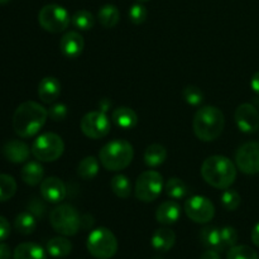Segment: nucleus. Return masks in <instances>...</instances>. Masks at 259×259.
Here are the masks:
<instances>
[{
	"mask_svg": "<svg viewBox=\"0 0 259 259\" xmlns=\"http://www.w3.org/2000/svg\"><path fill=\"white\" fill-rule=\"evenodd\" d=\"M48 118V110L35 101H24L20 104L13 115V129L20 138L35 136Z\"/></svg>",
	"mask_w": 259,
	"mask_h": 259,
	"instance_id": "obj_1",
	"label": "nucleus"
},
{
	"mask_svg": "<svg viewBox=\"0 0 259 259\" xmlns=\"http://www.w3.org/2000/svg\"><path fill=\"white\" fill-rule=\"evenodd\" d=\"M201 176L215 189H229L237 179V167L225 156H211L201 166Z\"/></svg>",
	"mask_w": 259,
	"mask_h": 259,
	"instance_id": "obj_2",
	"label": "nucleus"
},
{
	"mask_svg": "<svg viewBox=\"0 0 259 259\" xmlns=\"http://www.w3.org/2000/svg\"><path fill=\"white\" fill-rule=\"evenodd\" d=\"M224 114L217 106H204L199 109L192 121L195 134L204 142H212L219 138L224 131Z\"/></svg>",
	"mask_w": 259,
	"mask_h": 259,
	"instance_id": "obj_3",
	"label": "nucleus"
},
{
	"mask_svg": "<svg viewBox=\"0 0 259 259\" xmlns=\"http://www.w3.org/2000/svg\"><path fill=\"white\" fill-rule=\"evenodd\" d=\"M134 157L133 146L124 139H114L99 152V159L108 171H120L132 163Z\"/></svg>",
	"mask_w": 259,
	"mask_h": 259,
	"instance_id": "obj_4",
	"label": "nucleus"
},
{
	"mask_svg": "<svg viewBox=\"0 0 259 259\" xmlns=\"http://www.w3.org/2000/svg\"><path fill=\"white\" fill-rule=\"evenodd\" d=\"M50 222L53 229L61 235H75L82 227V218L72 205H58L51 211Z\"/></svg>",
	"mask_w": 259,
	"mask_h": 259,
	"instance_id": "obj_5",
	"label": "nucleus"
},
{
	"mask_svg": "<svg viewBox=\"0 0 259 259\" xmlns=\"http://www.w3.org/2000/svg\"><path fill=\"white\" fill-rule=\"evenodd\" d=\"M89 253L96 259H110L116 254L118 240L106 228H96L89 234L86 242Z\"/></svg>",
	"mask_w": 259,
	"mask_h": 259,
	"instance_id": "obj_6",
	"label": "nucleus"
},
{
	"mask_svg": "<svg viewBox=\"0 0 259 259\" xmlns=\"http://www.w3.org/2000/svg\"><path fill=\"white\" fill-rule=\"evenodd\" d=\"M65 151L62 138L55 133H45L34 139L32 144V154L39 162H55Z\"/></svg>",
	"mask_w": 259,
	"mask_h": 259,
	"instance_id": "obj_7",
	"label": "nucleus"
},
{
	"mask_svg": "<svg viewBox=\"0 0 259 259\" xmlns=\"http://www.w3.org/2000/svg\"><path fill=\"white\" fill-rule=\"evenodd\" d=\"M38 22L50 33H61L67 29L71 22L70 14L63 7L57 4L45 5L38 13Z\"/></svg>",
	"mask_w": 259,
	"mask_h": 259,
	"instance_id": "obj_8",
	"label": "nucleus"
},
{
	"mask_svg": "<svg viewBox=\"0 0 259 259\" xmlns=\"http://www.w3.org/2000/svg\"><path fill=\"white\" fill-rule=\"evenodd\" d=\"M163 190V177L159 172L149 169L139 175L136 182V196L143 202H152L158 199Z\"/></svg>",
	"mask_w": 259,
	"mask_h": 259,
	"instance_id": "obj_9",
	"label": "nucleus"
},
{
	"mask_svg": "<svg viewBox=\"0 0 259 259\" xmlns=\"http://www.w3.org/2000/svg\"><path fill=\"white\" fill-rule=\"evenodd\" d=\"M110 120L104 111H90L81 119L80 128L88 138L100 139L104 138L110 132Z\"/></svg>",
	"mask_w": 259,
	"mask_h": 259,
	"instance_id": "obj_10",
	"label": "nucleus"
},
{
	"mask_svg": "<svg viewBox=\"0 0 259 259\" xmlns=\"http://www.w3.org/2000/svg\"><path fill=\"white\" fill-rule=\"evenodd\" d=\"M185 212L192 222L206 224L211 222L215 215V206L207 197L195 195L185 202Z\"/></svg>",
	"mask_w": 259,
	"mask_h": 259,
	"instance_id": "obj_11",
	"label": "nucleus"
},
{
	"mask_svg": "<svg viewBox=\"0 0 259 259\" xmlns=\"http://www.w3.org/2000/svg\"><path fill=\"white\" fill-rule=\"evenodd\" d=\"M235 163L238 169L247 175L259 172V143L248 142L240 146L235 153Z\"/></svg>",
	"mask_w": 259,
	"mask_h": 259,
	"instance_id": "obj_12",
	"label": "nucleus"
},
{
	"mask_svg": "<svg viewBox=\"0 0 259 259\" xmlns=\"http://www.w3.org/2000/svg\"><path fill=\"white\" fill-rule=\"evenodd\" d=\"M235 123L243 133L252 134L259 129V111L252 104H242L234 114Z\"/></svg>",
	"mask_w": 259,
	"mask_h": 259,
	"instance_id": "obj_13",
	"label": "nucleus"
},
{
	"mask_svg": "<svg viewBox=\"0 0 259 259\" xmlns=\"http://www.w3.org/2000/svg\"><path fill=\"white\" fill-rule=\"evenodd\" d=\"M40 195L46 201L51 204H58L65 200L67 189L62 180L57 177H47L40 182Z\"/></svg>",
	"mask_w": 259,
	"mask_h": 259,
	"instance_id": "obj_14",
	"label": "nucleus"
},
{
	"mask_svg": "<svg viewBox=\"0 0 259 259\" xmlns=\"http://www.w3.org/2000/svg\"><path fill=\"white\" fill-rule=\"evenodd\" d=\"M30 152L32 149H29L28 144L19 139L8 141L3 146V154L12 163H24L29 158Z\"/></svg>",
	"mask_w": 259,
	"mask_h": 259,
	"instance_id": "obj_15",
	"label": "nucleus"
},
{
	"mask_svg": "<svg viewBox=\"0 0 259 259\" xmlns=\"http://www.w3.org/2000/svg\"><path fill=\"white\" fill-rule=\"evenodd\" d=\"M83 38L77 32H67L60 40V50L67 58H77L82 53Z\"/></svg>",
	"mask_w": 259,
	"mask_h": 259,
	"instance_id": "obj_16",
	"label": "nucleus"
},
{
	"mask_svg": "<svg viewBox=\"0 0 259 259\" xmlns=\"http://www.w3.org/2000/svg\"><path fill=\"white\" fill-rule=\"evenodd\" d=\"M61 94L60 81L52 76H47L40 80L38 85V96L45 104H53Z\"/></svg>",
	"mask_w": 259,
	"mask_h": 259,
	"instance_id": "obj_17",
	"label": "nucleus"
},
{
	"mask_svg": "<svg viewBox=\"0 0 259 259\" xmlns=\"http://www.w3.org/2000/svg\"><path fill=\"white\" fill-rule=\"evenodd\" d=\"M181 218V206L176 201H164L158 206L156 211L157 222L163 225H172Z\"/></svg>",
	"mask_w": 259,
	"mask_h": 259,
	"instance_id": "obj_18",
	"label": "nucleus"
},
{
	"mask_svg": "<svg viewBox=\"0 0 259 259\" xmlns=\"http://www.w3.org/2000/svg\"><path fill=\"white\" fill-rule=\"evenodd\" d=\"M176 243V234L168 228H159L153 233L151 244L158 252H168Z\"/></svg>",
	"mask_w": 259,
	"mask_h": 259,
	"instance_id": "obj_19",
	"label": "nucleus"
},
{
	"mask_svg": "<svg viewBox=\"0 0 259 259\" xmlns=\"http://www.w3.org/2000/svg\"><path fill=\"white\" fill-rule=\"evenodd\" d=\"M111 118H113L114 123L124 131L133 129L138 124V115L136 114V111L126 106H120V108L115 109Z\"/></svg>",
	"mask_w": 259,
	"mask_h": 259,
	"instance_id": "obj_20",
	"label": "nucleus"
},
{
	"mask_svg": "<svg viewBox=\"0 0 259 259\" xmlns=\"http://www.w3.org/2000/svg\"><path fill=\"white\" fill-rule=\"evenodd\" d=\"M43 176H45V169H43L42 164L38 162H28L20 172V177H22L23 182H25L29 186H37L43 181Z\"/></svg>",
	"mask_w": 259,
	"mask_h": 259,
	"instance_id": "obj_21",
	"label": "nucleus"
},
{
	"mask_svg": "<svg viewBox=\"0 0 259 259\" xmlns=\"http://www.w3.org/2000/svg\"><path fill=\"white\" fill-rule=\"evenodd\" d=\"M14 259H47L46 250L35 243H22L14 249Z\"/></svg>",
	"mask_w": 259,
	"mask_h": 259,
	"instance_id": "obj_22",
	"label": "nucleus"
},
{
	"mask_svg": "<svg viewBox=\"0 0 259 259\" xmlns=\"http://www.w3.org/2000/svg\"><path fill=\"white\" fill-rule=\"evenodd\" d=\"M200 239H201V243L204 244V247H206L207 249L218 250V252H223L224 250L222 243V232H220L219 228H204L201 230V233H200Z\"/></svg>",
	"mask_w": 259,
	"mask_h": 259,
	"instance_id": "obj_23",
	"label": "nucleus"
},
{
	"mask_svg": "<svg viewBox=\"0 0 259 259\" xmlns=\"http://www.w3.org/2000/svg\"><path fill=\"white\" fill-rule=\"evenodd\" d=\"M72 250V244L70 240L65 237H56L52 238L47 243V252L48 254L52 255L53 258H63L67 257Z\"/></svg>",
	"mask_w": 259,
	"mask_h": 259,
	"instance_id": "obj_24",
	"label": "nucleus"
},
{
	"mask_svg": "<svg viewBox=\"0 0 259 259\" xmlns=\"http://www.w3.org/2000/svg\"><path fill=\"white\" fill-rule=\"evenodd\" d=\"M167 151L162 144H151L144 152V162L148 167H158L166 161Z\"/></svg>",
	"mask_w": 259,
	"mask_h": 259,
	"instance_id": "obj_25",
	"label": "nucleus"
},
{
	"mask_svg": "<svg viewBox=\"0 0 259 259\" xmlns=\"http://www.w3.org/2000/svg\"><path fill=\"white\" fill-rule=\"evenodd\" d=\"M98 19L104 28L110 29V28H114L119 23L120 13H119V9L115 5L106 4L101 7L100 10H99Z\"/></svg>",
	"mask_w": 259,
	"mask_h": 259,
	"instance_id": "obj_26",
	"label": "nucleus"
},
{
	"mask_svg": "<svg viewBox=\"0 0 259 259\" xmlns=\"http://www.w3.org/2000/svg\"><path fill=\"white\" fill-rule=\"evenodd\" d=\"M35 227H37V218L29 211L20 212L19 215H17L14 220V228L19 234H32L35 230Z\"/></svg>",
	"mask_w": 259,
	"mask_h": 259,
	"instance_id": "obj_27",
	"label": "nucleus"
},
{
	"mask_svg": "<svg viewBox=\"0 0 259 259\" xmlns=\"http://www.w3.org/2000/svg\"><path fill=\"white\" fill-rule=\"evenodd\" d=\"M110 187L114 194L120 199H128L132 194V182L125 175H116L111 179Z\"/></svg>",
	"mask_w": 259,
	"mask_h": 259,
	"instance_id": "obj_28",
	"label": "nucleus"
},
{
	"mask_svg": "<svg viewBox=\"0 0 259 259\" xmlns=\"http://www.w3.org/2000/svg\"><path fill=\"white\" fill-rule=\"evenodd\" d=\"M99 172V161L95 157H85L82 161L78 163L77 174L82 180H93Z\"/></svg>",
	"mask_w": 259,
	"mask_h": 259,
	"instance_id": "obj_29",
	"label": "nucleus"
},
{
	"mask_svg": "<svg viewBox=\"0 0 259 259\" xmlns=\"http://www.w3.org/2000/svg\"><path fill=\"white\" fill-rule=\"evenodd\" d=\"M164 190H166L167 196H169L174 200H181L186 197L189 189H187L186 184L182 180L177 179V177H172L164 185Z\"/></svg>",
	"mask_w": 259,
	"mask_h": 259,
	"instance_id": "obj_30",
	"label": "nucleus"
},
{
	"mask_svg": "<svg viewBox=\"0 0 259 259\" xmlns=\"http://www.w3.org/2000/svg\"><path fill=\"white\" fill-rule=\"evenodd\" d=\"M17 192V182L9 175L0 174V202L8 201Z\"/></svg>",
	"mask_w": 259,
	"mask_h": 259,
	"instance_id": "obj_31",
	"label": "nucleus"
},
{
	"mask_svg": "<svg viewBox=\"0 0 259 259\" xmlns=\"http://www.w3.org/2000/svg\"><path fill=\"white\" fill-rule=\"evenodd\" d=\"M71 22L77 29L90 30L95 24V18L88 10H77L71 18Z\"/></svg>",
	"mask_w": 259,
	"mask_h": 259,
	"instance_id": "obj_32",
	"label": "nucleus"
},
{
	"mask_svg": "<svg viewBox=\"0 0 259 259\" xmlns=\"http://www.w3.org/2000/svg\"><path fill=\"white\" fill-rule=\"evenodd\" d=\"M220 201H222L223 207L225 210L234 211V210H237L240 206L242 199H240V195L235 190L225 189V191L222 194V197H220Z\"/></svg>",
	"mask_w": 259,
	"mask_h": 259,
	"instance_id": "obj_33",
	"label": "nucleus"
},
{
	"mask_svg": "<svg viewBox=\"0 0 259 259\" xmlns=\"http://www.w3.org/2000/svg\"><path fill=\"white\" fill-rule=\"evenodd\" d=\"M227 259H259L258 253L248 245H234L228 252Z\"/></svg>",
	"mask_w": 259,
	"mask_h": 259,
	"instance_id": "obj_34",
	"label": "nucleus"
},
{
	"mask_svg": "<svg viewBox=\"0 0 259 259\" xmlns=\"http://www.w3.org/2000/svg\"><path fill=\"white\" fill-rule=\"evenodd\" d=\"M185 101L192 106H199L204 101V93L197 86H186L182 91Z\"/></svg>",
	"mask_w": 259,
	"mask_h": 259,
	"instance_id": "obj_35",
	"label": "nucleus"
},
{
	"mask_svg": "<svg viewBox=\"0 0 259 259\" xmlns=\"http://www.w3.org/2000/svg\"><path fill=\"white\" fill-rule=\"evenodd\" d=\"M222 232V243L223 248H232L237 244L238 242V232L233 227H224L220 229Z\"/></svg>",
	"mask_w": 259,
	"mask_h": 259,
	"instance_id": "obj_36",
	"label": "nucleus"
},
{
	"mask_svg": "<svg viewBox=\"0 0 259 259\" xmlns=\"http://www.w3.org/2000/svg\"><path fill=\"white\" fill-rule=\"evenodd\" d=\"M147 14L148 13H147L146 7H143L142 4H134L129 9V19L134 24H142V23L146 22Z\"/></svg>",
	"mask_w": 259,
	"mask_h": 259,
	"instance_id": "obj_37",
	"label": "nucleus"
},
{
	"mask_svg": "<svg viewBox=\"0 0 259 259\" xmlns=\"http://www.w3.org/2000/svg\"><path fill=\"white\" fill-rule=\"evenodd\" d=\"M67 114H68L67 106L62 103L55 104V105L51 106L50 110H48V116H50L53 121L65 120V118L67 116Z\"/></svg>",
	"mask_w": 259,
	"mask_h": 259,
	"instance_id": "obj_38",
	"label": "nucleus"
},
{
	"mask_svg": "<svg viewBox=\"0 0 259 259\" xmlns=\"http://www.w3.org/2000/svg\"><path fill=\"white\" fill-rule=\"evenodd\" d=\"M28 211L32 212L35 218H43L46 212V206L43 205V202L38 199H33L32 201L28 205Z\"/></svg>",
	"mask_w": 259,
	"mask_h": 259,
	"instance_id": "obj_39",
	"label": "nucleus"
},
{
	"mask_svg": "<svg viewBox=\"0 0 259 259\" xmlns=\"http://www.w3.org/2000/svg\"><path fill=\"white\" fill-rule=\"evenodd\" d=\"M10 232H12V228H10L9 222L0 215V242L7 239L10 235Z\"/></svg>",
	"mask_w": 259,
	"mask_h": 259,
	"instance_id": "obj_40",
	"label": "nucleus"
},
{
	"mask_svg": "<svg viewBox=\"0 0 259 259\" xmlns=\"http://www.w3.org/2000/svg\"><path fill=\"white\" fill-rule=\"evenodd\" d=\"M12 258V250L10 247L5 243H0V259H10Z\"/></svg>",
	"mask_w": 259,
	"mask_h": 259,
	"instance_id": "obj_41",
	"label": "nucleus"
},
{
	"mask_svg": "<svg viewBox=\"0 0 259 259\" xmlns=\"http://www.w3.org/2000/svg\"><path fill=\"white\" fill-rule=\"evenodd\" d=\"M250 88H252V90L254 91L255 94L259 95V71L255 72L254 75L252 76V78H250Z\"/></svg>",
	"mask_w": 259,
	"mask_h": 259,
	"instance_id": "obj_42",
	"label": "nucleus"
},
{
	"mask_svg": "<svg viewBox=\"0 0 259 259\" xmlns=\"http://www.w3.org/2000/svg\"><path fill=\"white\" fill-rule=\"evenodd\" d=\"M220 252L218 250H212V249H207L204 254L201 255L200 259H220Z\"/></svg>",
	"mask_w": 259,
	"mask_h": 259,
	"instance_id": "obj_43",
	"label": "nucleus"
},
{
	"mask_svg": "<svg viewBox=\"0 0 259 259\" xmlns=\"http://www.w3.org/2000/svg\"><path fill=\"white\" fill-rule=\"evenodd\" d=\"M252 242L253 244L259 247V223L254 225V228L252 230Z\"/></svg>",
	"mask_w": 259,
	"mask_h": 259,
	"instance_id": "obj_44",
	"label": "nucleus"
},
{
	"mask_svg": "<svg viewBox=\"0 0 259 259\" xmlns=\"http://www.w3.org/2000/svg\"><path fill=\"white\" fill-rule=\"evenodd\" d=\"M99 108H100L101 111H104V113H106V111L109 110V109L111 108V101L109 100V99H101L100 103H99Z\"/></svg>",
	"mask_w": 259,
	"mask_h": 259,
	"instance_id": "obj_45",
	"label": "nucleus"
},
{
	"mask_svg": "<svg viewBox=\"0 0 259 259\" xmlns=\"http://www.w3.org/2000/svg\"><path fill=\"white\" fill-rule=\"evenodd\" d=\"M10 0H0V4H7V3H9Z\"/></svg>",
	"mask_w": 259,
	"mask_h": 259,
	"instance_id": "obj_46",
	"label": "nucleus"
},
{
	"mask_svg": "<svg viewBox=\"0 0 259 259\" xmlns=\"http://www.w3.org/2000/svg\"><path fill=\"white\" fill-rule=\"evenodd\" d=\"M138 2H148V0H138Z\"/></svg>",
	"mask_w": 259,
	"mask_h": 259,
	"instance_id": "obj_47",
	"label": "nucleus"
}]
</instances>
